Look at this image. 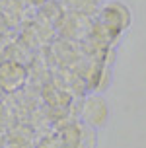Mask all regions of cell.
Here are the masks:
<instances>
[{
    "label": "cell",
    "instance_id": "6da1fadb",
    "mask_svg": "<svg viewBox=\"0 0 146 148\" xmlns=\"http://www.w3.org/2000/svg\"><path fill=\"white\" fill-rule=\"evenodd\" d=\"M27 78V72L22 64L16 60H4L0 62V88L4 90H16L20 88Z\"/></svg>",
    "mask_w": 146,
    "mask_h": 148
},
{
    "label": "cell",
    "instance_id": "7a4b0ae2",
    "mask_svg": "<svg viewBox=\"0 0 146 148\" xmlns=\"http://www.w3.org/2000/svg\"><path fill=\"white\" fill-rule=\"evenodd\" d=\"M86 109H92V115L84 117L90 125L99 127L103 121L107 119V105L103 103L99 97H90V99L86 101Z\"/></svg>",
    "mask_w": 146,
    "mask_h": 148
}]
</instances>
